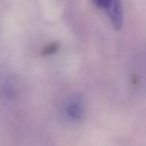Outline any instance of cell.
I'll return each mask as SVG.
<instances>
[{"mask_svg": "<svg viewBox=\"0 0 146 146\" xmlns=\"http://www.w3.org/2000/svg\"><path fill=\"white\" fill-rule=\"evenodd\" d=\"M65 113L70 119L72 121H78L84 116L85 113V108H84V104L80 98H71L68 101V104L65 105Z\"/></svg>", "mask_w": 146, "mask_h": 146, "instance_id": "cell-2", "label": "cell"}, {"mask_svg": "<svg viewBox=\"0 0 146 146\" xmlns=\"http://www.w3.org/2000/svg\"><path fill=\"white\" fill-rule=\"evenodd\" d=\"M102 9L106 11L113 29L115 30H121L122 24H123V10H122L121 0H105Z\"/></svg>", "mask_w": 146, "mask_h": 146, "instance_id": "cell-1", "label": "cell"}, {"mask_svg": "<svg viewBox=\"0 0 146 146\" xmlns=\"http://www.w3.org/2000/svg\"><path fill=\"white\" fill-rule=\"evenodd\" d=\"M94 3L97 4L98 7H101V9H102V7H104V3H105V0H94Z\"/></svg>", "mask_w": 146, "mask_h": 146, "instance_id": "cell-3", "label": "cell"}]
</instances>
